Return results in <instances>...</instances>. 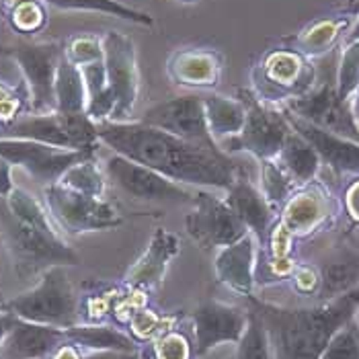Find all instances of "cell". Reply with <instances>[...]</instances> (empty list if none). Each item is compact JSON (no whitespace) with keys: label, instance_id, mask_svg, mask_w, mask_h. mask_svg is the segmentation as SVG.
<instances>
[{"label":"cell","instance_id":"836d02e7","mask_svg":"<svg viewBox=\"0 0 359 359\" xmlns=\"http://www.w3.org/2000/svg\"><path fill=\"white\" fill-rule=\"evenodd\" d=\"M8 210L19 218V220L27 222V224H33L41 230H48V232H60L57 224L54 222V218L50 216L48 208L37 201L33 195L21 189V187H15L8 197H4Z\"/></svg>","mask_w":359,"mask_h":359},{"label":"cell","instance_id":"74e56055","mask_svg":"<svg viewBox=\"0 0 359 359\" xmlns=\"http://www.w3.org/2000/svg\"><path fill=\"white\" fill-rule=\"evenodd\" d=\"M64 55L72 64H76L79 68H83L86 64L101 62L105 57L103 37H99L95 33H76V35H72V37L66 39V43H64Z\"/></svg>","mask_w":359,"mask_h":359},{"label":"cell","instance_id":"484cf974","mask_svg":"<svg viewBox=\"0 0 359 359\" xmlns=\"http://www.w3.org/2000/svg\"><path fill=\"white\" fill-rule=\"evenodd\" d=\"M276 161L283 166V168L290 172V177H292L296 183H300V185L310 183V181L316 177L320 165H323V161H320L318 152L312 148V144L306 142V140L302 138L298 132H294V130H292L290 136L285 138V144H283L281 152L277 154Z\"/></svg>","mask_w":359,"mask_h":359},{"label":"cell","instance_id":"ab89813d","mask_svg":"<svg viewBox=\"0 0 359 359\" xmlns=\"http://www.w3.org/2000/svg\"><path fill=\"white\" fill-rule=\"evenodd\" d=\"M320 359H359V323L355 318L337 331Z\"/></svg>","mask_w":359,"mask_h":359},{"label":"cell","instance_id":"f35d334b","mask_svg":"<svg viewBox=\"0 0 359 359\" xmlns=\"http://www.w3.org/2000/svg\"><path fill=\"white\" fill-rule=\"evenodd\" d=\"M27 107L31 109V97L25 81L21 86H13L0 81V128L23 117Z\"/></svg>","mask_w":359,"mask_h":359},{"label":"cell","instance_id":"cb8c5ba5","mask_svg":"<svg viewBox=\"0 0 359 359\" xmlns=\"http://www.w3.org/2000/svg\"><path fill=\"white\" fill-rule=\"evenodd\" d=\"M203 99V111H205V121L212 138L218 142L230 138H236L247 121V107L241 97H226L218 93H208L201 97Z\"/></svg>","mask_w":359,"mask_h":359},{"label":"cell","instance_id":"d6986e66","mask_svg":"<svg viewBox=\"0 0 359 359\" xmlns=\"http://www.w3.org/2000/svg\"><path fill=\"white\" fill-rule=\"evenodd\" d=\"M283 113H285L292 130L298 132L306 142L312 144V148L318 152V156L325 165L334 168L337 172H358L359 175V142L337 136L329 130L314 126L290 111L283 109Z\"/></svg>","mask_w":359,"mask_h":359},{"label":"cell","instance_id":"7c38bea8","mask_svg":"<svg viewBox=\"0 0 359 359\" xmlns=\"http://www.w3.org/2000/svg\"><path fill=\"white\" fill-rule=\"evenodd\" d=\"M0 156L13 166L27 170L29 175L46 185L57 183L70 166L79 165L86 158H93L90 150H66L50 144L21 138H2L0 136Z\"/></svg>","mask_w":359,"mask_h":359},{"label":"cell","instance_id":"4fadbf2b","mask_svg":"<svg viewBox=\"0 0 359 359\" xmlns=\"http://www.w3.org/2000/svg\"><path fill=\"white\" fill-rule=\"evenodd\" d=\"M105 175L121 194L140 201H170V203L189 201L191 203L195 195V191L166 179L165 175L115 152L105 161Z\"/></svg>","mask_w":359,"mask_h":359},{"label":"cell","instance_id":"60d3db41","mask_svg":"<svg viewBox=\"0 0 359 359\" xmlns=\"http://www.w3.org/2000/svg\"><path fill=\"white\" fill-rule=\"evenodd\" d=\"M292 287L302 296H318L320 292V269L312 265H296L292 271Z\"/></svg>","mask_w":359,"mask_h":359},{"label":"cell","instance_id":"ac0fdd59","mask_svg":"<svg viewBox=\"0 0 359 359\" xmlns=\"http://www.w3.org/2000/svg\"><path fill=\"white\" fill-rule=\"evenodd\" d=\"M355 23H358V17L345 8L343 13L325 15V17L310 21L304 29L287 37L283 43L314 62L318 57L331 54L343 37L347 39V35L355 27Z\"/></svg>","mask_w":359,"mask_h":359},{"label":"cell","instance_id":"52a82bcc","mask_svg":"<svg viewBox=\"0 0 359 359\" xmlns=\"http://www.w3.org/2000/svg\"><path fill=\"white\" fill-rule=\"evenodd\" d=\"M238 97L247 107L245 128L236 138L220 142V148L226 154L249 152L257 161L277 158V154L285 144V138L292 132V126L287 123L283 109L263 103L250 88H243Z\"/></svg>","mask_w":359,"mask_h":359},{"label":"cell","instance_id":"e575fe53","mask_svg":"<svg viewBox=\"0 0 359 359\" xmlns=\"http://www.w3.org/2000/svg\"><path fill=\"white\" fill-rule=\"evenodd\" d=\"M337 97L341 103H349L359 90V39L345 41L337 66Z\"/></svg>","mask_w":359,"mask_h":359},{"label":"cell","instance_id":"30bf717a","mask_svg":"<svg viewBox=\"0 0 359 359\" xmlns=\"http://www.w3.org/2000/svg\"><path fill=\"white\" fill-rule=\"evenodd\" d=\"M105 70L115 109L109 121H134V111L140 97V66L136 43L132 37L119 31H107L103 35Z\"/></svg>","mask_w":359,"mask_h":359},{"label":"cell","instance_id":"d590c367","mask_svg":"<svg viewBox=\"0 0 359 359\" xmlns=\"http://www.w3.org/2000/svg\"><path fill=\"white\" fill-rule=\"evenodd\" d=\"M170 329H175V318L170 314H158V310L150 306L138 308L128 320V332L136 339L138 345H144Z\"/></svg>","mask_w":359,"mask_h":359},{"label":"cell","instance_id":"7dc6e473","mask_svg":"<svg viewBox=\"0 0 359 359\" xmlns=\"http://www.w3.org/2000/svg\"><path fill=\"white\" fill-rule=\"evenodd\" d=\"M347 11H349V13H353V15L358 17L355 27L351 29V33H349V35H347V39H345V41H351V39H359V0H349Z\"/></svg>","mask_w":359,"mask_h":359},{"label":"cell","instance_id":"1f68e13d","mask_svg":"<svg viewBox=\"0 0 359 359\" xmlns=\"http://www.w3.org/2000/svg\"><path fill=\"white\" fill-rule=\"evenodd\" d=\"M261 165V194L269 201V205L279 212L290 201L296 181L290 177V172L277 163L276 158L259 161Z\"/></svg>","mask_w":359,"mask_h":359},{"label":"cell","instance_id":"c3c4849f","mask_svg":"<svg viewBox=\"0 0 359 359\" xmlns=\"http://www.w3.org/2000/svg\"><path fill=\"white\" fill-rule=\"evenodd\" d=\"M351 111H353V117H355V121H358L359 126V90L353 95V99H351Z\"/></svg>","mask_w":359,"mask_h":359},{"label":"cell","instance_id":"e0dca14e","mask_svg":"<svg viewBox=\"0 0 359 359\" xmlns=\"http://www.w3.org/2000/svg\"><path fill=\"white\" fill-rule=\"evenodd\" d=\"M181 250V238L179 234L156 228L146 250L140 255V259L128 269L123 277V285L142 290V292H152L163 285L168 269V263L179 255Z\"/></svg>","mask_w":359,"mask_h":359},{"label":"cell","instance_id":"7402d4cb","mask_svg":"<svg viewBox=\"0 0 359 359\" xmlns=\"http://www.w3.org/2000/svg\"><path fill=\"white\" fill-rule=\"evenodd\" d=\"M66 341V329L35 325L15 316L4 339L0 359H48Z\"/></svg>","mask_w":359,"mask_h":359},{"label":"cell","instance_id":"277c9868","mask_svg":"<svg viewBox=\"0 0 359 359\" xmlns=\"http://www.w3.org/2000/svg\"><path fill=\"white\" fill-rule=\"evenodd\" d=\"M316 66L290 46L271 48L250 68V90L267 105L283 107L316 86Z\"/></svg>","mask_w":359,"mask_h":359},{"label":"cell","instance_id":"f6af8a7d","mask_svg":"<svg viewBox=\"0 0 359 359\" xmlns=\"http://www.w3.org/2000/svg\"><path fill=\"white\" fill-rule=\"evenodd\" d=\"M84 359H142L140 351L128 353V351H86Z\"/></svg>","mask_w":359,"mask_h":359},{"label":"cell","instance_id":"4dcf8cb0","mask_svg":"<svg viewBox=\"0 0 359 359\" xmlns=\"http://www.w3.org/2000/svg\"><path fill=\"white\" fill-rule=\"evenodd\" d=\"M105 177H107L105 170H101V166L95 163V156H93V158H86L83 163H79V165L70 166L57 183H62L64 187H68L72 191L103 199L105 189H107Z\"/></svg>","mask_w":359,"mask_h":359},{"label":"cell","instance_id":"5bb4252c","mask_svg":"<svg viewBox=\"0 0 359 359\" xmlns=\"http://www.w3.org/2000/svg\"><path fill=\"white\" fill-rule=\"evenodd\" d=\"M140 121L168 132L177 138L187 140L197 146H203L210 150H222L208 130L201 95H181V97L161 101L146 111Z\"/></svg>","mask_w":359,"mask_h":359},{"label":"cell","instance_id":"8fae6325","mask_svg":"<svg viewBox=\"0 0 359 359\" xmlns=\"http://www.w3.org/2000/svg\"><path fill=\"white\" fill-rule=\"evenodd\" d=\"M6 52L17 62L27 84L31 113L55 111V72L64 55V48L54 41H19Z\"/></svg>","mask_w":359,"mask_h":359},{"label":"cell","instance_id":"83f0119b","mask_svg":"<svg viewBox=\"0 0 359 359\" xmlns=\"http://www.w3.org/2000/svg\"><path fill=\"white\" fill-rule=\"evenodd\" d=\"M359 285V259L358 257H345L337 259L320 269V292L318 300L329 302L334 300Z\"/></svg>","mask_w":359,"mask_h":359},{"label":"cell","instance_id":"9c48e42d","mask_svg":"<svg viewBox=\"0 0 359 359\" xmlns=\"http://www.w3.org/2000/svg\"><path fill=\"white\" fill-rule=\"evenodd\" d=\"M185 230L195 245L205 250L230 247L249 234V228L232 212L226 197H216L205 189L195 191L191 210L185 216Z\"/></svg>","mask_w":359,"mask_h":359},{"label":"cell","instance_id":"6da1fadb","mask_svg":"<svg viewBox=\"0 0 359 359\" xmlns=\"http://www.w3.org/2000/svg\"><path fill=\"white\" fill-rule=\"evenodd\" d=\"M99 142L134 163L148 166L179 185L228 191L243 170L224 150H210L177 138L144 121H99Z\"/></svg>","mask_w":359,"mask_h":359},{"label":"cell","instance_id":"d6a6232c","mask_svg":"<svg viewBox=\"0 0 359 359\" xmlns=\"http://www.w3.org/2000/svg\"><path fill=\"white\" fill-rule=\"evenodd\" d=\"M234 359H276L269 332L261 318V314L250 308L249 310V325L243 332L241 341L236 343V355Z\"/></svg>","mask_w":359,"mask_h":359},{"label":"cell","instance_id":"5b68a950","mask_svg":"<svg viewBox=\"0 0 359 359\" xmlns=\"http://www.w3.org/2000/svg\"><path fill=\"white\" fill-rule=\"evenodd\" d=\"M2 310L35 325L70 329L81 323V296H76L66 267L57 265L43 271L35 287L4 302Z\"/></svg>","mask_w":359,"mask_h":359},{"label":"cell","instance_id":"44dd1931","mask_svg":"<svg viewBox=\"0 0 359 359\" xmlns=\"http://www.w3.org/2000/svg\"><path fill=\"white\" fill-rule=\"evenodd\" d=\"M257 238L252 234H247L238 243L218 250L214 261L218 281L247 300L255 296L257 285Z\"/></svg>","mask_w":359,"mask_h":359},{"label":"cell","instance_id":"816d5d0a","mask_svg":"<svg viewBox=\"0 0 359 359\" xmlns=\"http://www.w3.org/2000/svg\"><path fill=\"white\" fill-rule=\"evenodd\" d=\"M355 320H358V323H359V310H358V314H355Z\"/></svg>","mask_w":359,"mask_h":359},{"label":"cell","instance_id":"f546056e","mask_svg":"<svg viewBox=\"0 0 359 359\" xmlns=\"http://www.w3.org/2000/svg\"><path fill=\"white\" fill-rule=\"evenodd\" d=\"M142 359H195V343L179 329H170L140 345Z\"/></svg>","mask_w":359,"mask_h":359},{"label":"cell","instance_id":"d4e9b609","mask_svg":"<svg viewBox=\"0 0 359 359\" xmlns=\"http://www.w3.org/2000/svg\"><path fill=\"white\" fill-rule=\"evenodd\" d=\"M66 339L84 351H128V353L140 351V345L130 332L107 323L101 325L79 323L66 329Z\"/></svg>","mask_w":359,"mask_h":359},{"label":"cell","instance_id":"603a6c76","mask_svg":"<svg viewBox=\"0 0 359 359\" xmlns=\"http://www.w3.org/2000/svg\"><path fill=\"white\" fill-rule=\"evenodd\" d=\"M281 212L283 214L276 226L294 241L296 236L312 234L323 222L327 220L331 216V203H329V197L323 191L306 189V191L292 195Z\"/></svg>","mask_w":359,"mask_h":359},{"label":"cell","instance_id":"ffe728a7","mask_svg":"<svg viewBox=\"0 0 359 359\" xmlns=\"http://www.w3.org/2000/svg\"><path fill=\"white\" fill-rule=\"evenodd\" d=\"M226 201L232 208V212L245 222V226L249 228L250 234L257 238L259 247L263 249L273 232L277 212L269 205L265 195L250 185V181L245 177L243 170L234 179L232 187L226 191Z\"/></svg>","mask_w":359,"mask_h":359},{"label":"cell","instance_id":"ee69618b","mask_svg":"<svg viewBox=\"0 0 359 359\" xmlns=\"http://www.w3.org/2000/svg\"><path fill=\"white\" fill-rule=\"evenodd\" d=\"M345 205H347L349 216L359 222V181L349 185V189L345 194Z\"/></svg>","mask_w":359,"mask_h":359},{"label":"cell","instance_id":"8d00e7d4","mask_svg":"<svg viewBox=\"0 0 359 359\" xmlns=\"http://www.w3.org/2000/svg\"><path fill=\"white\" fill-rule=\"evenodd\" d=\"M43 0H21L6 8V21L8 25L21 35L39 33L48 23V11Z\"/></svg>","mask_w":359,"mask_h":359},{"label":"cell","instance_id":"7a4b0ae2","mask_svg":"<svg viewBox=\"0 0 359 359\" xmlns=\"http://www.w3.org/2000/svg\"><path fill=\"white\" fill-rule=\"evenodd\" d=\"M261 314L273 358L276 359H320L327 345L359 310V285L355 290L310 308H281L259 298H249Z\"/></svg>","mask_w":359,"mask_h":359},{"label":"cell","instance_id":"f907efd6","mask_svg":"<svg viewBox=\"0 0 359 359\" xmlns=\"http://www.w3.org/2000/svg\"><path fill=\"white\" fill-rule=\"evenodd\" d=\"M0 17H4V19H6V8H4L2 0H0Z\"/></svg>","mask_w":359,"mask_h":359},{"label":"cell","instance_id":"3957f363","mask_svg":"<svg viewBox=\"0 0 359 359\" xmlns=\"http://www.w3.org/2000/svg\"><path fill=\"white\" fill-rule=\"evenodd\" d=\"M0 234L21 277L43 273L57 265L74 267L81 263L79 252L62 238L60 232H48L19 220L8 210L4 197H0Z\"/></svg>","mask_w":359,"mask_h":359},{"label":"cell","instance_id":"8992f818","mask_svg":"<svg viewBox=\"0 0 359 359\" xmlns=\"http://www.w3.org/2000/svg\"><path fill=\"white\" fill-rule=\"evenodd\" d=\"M2 138H21L66 150L97 152V123L86 113H29L2 126Z\"/></svg>","mask_w":359,"mask_h":359},{"label":"cell","instance_id":"9a60e30c","mask_svg":"<svg viewBox=\"0 0 359 359\" xmlns=\"http://www.w3.org/2000/svg\"><path fill=\"white\" fill-rule=\"evenodd\" d=\"M189 318L194 327L197 358L226 343H238L249 325V312L245 308L224 304L216 300H208L197 306L189 314Z\"/></svg>","mask_w":359,"mask_h":359},{"label":"cell","instance_id":"f1b7e54d","mask_svg":"<svg viewBox=\"0 0 359 359\" xmlns=\"http://www.w3.org/2000/svg\"><path fill=\"white\" fill-rule=\"evenodd\" d=\"M48 6H54L57 11H90V13H103L117 17L121 21H130L142 27H152L154 19L150 13L138 11L134 6H128L119 0H43Z\"/></svg>","mask_w":359,"mask_h":359},{"label":"cell","instance_id":"b9f144b4","mask_svg":"<svg viewBox=\"0 0 359 359\" xmlns=\"http://www.w3.org/2000/svg\"><path fill=\"white\" fill-rule=\"evenodd\" d=\"M15 189L13 183V165L0 156V197H8L11 191Z\"/></svg>","mask_w":359,"mask_h":359},{"label":"cell","instance_id":"4316f807","mask_svg":"<svg viewBox=\"0 0 359 359\" xmlns=\"http://www.w3.org/2000/svg\"><path fill=\"white\" fill-rule=\"evenodd\" d=\"M55 111L57 113H86V84L83 72L66 55H62L55 72Z\"/></svg>","mask_w":359,"mask_h":359},{"label":"cell","instance_id":"681fc988","mask_svg":"<svg viewBox=\"0 0 359 359\" xmlns=\"http://www.w3.org/2000/svg\"><path fill=\"white\" fill-rule=\"evenodd\" d=\"M179 4H197V2H201V0H177Z\"/></svg>","mask_w":359,"mask_h":359},{"label":"cell","instance_id":"2e32d148","mask_svg":"<svg viewBox=\"0 0 359 359\" xmlns=\"http://www.w3.org/2000/svg\"><path fill=\"white\" fill-rule=\"evenodd\" d=\"M226 68V55L222 50L191 46L175 50L166 62V76L170 83L183 88L212 90L220 86Z\"/></svg>","mask_w":359,"mask_h":359},{"label":"cell","instance_id":"7bdbcfd3","mask_svg":"<svg viewBox=\"0 0 359 359\" xmlns=\"http://www.w3.org/2000/svg\"><path fill=\"white\" fill-rule=\"evenodd\" d=\"M84 349H81L79 345H74V343H70V341H66L64 345H60L57 349H55L54 353L50 355L48 359H84Z\"/></svg>","mask_w":359,"mask_h":359},{"label":"cell","instance_id":"ba28073f","mask_svg":"<svg viewBox=\"0 0 359 359\" xmlns=\"http://www.w3.org/2000/svg\"><path fill=\"white\" fill-rule=\"evenodd\" d=\"M43 201L60 230L68 234H83L109 230L123 224L119 210L105 197H90L64 187L62 183H52L43 187Z\"/></svg>","mask_w":359,"mask_h":359},{"label":"cell","instance_id":"bcb514c9","mask_svg":"<svg viewBox=\"0 0 359 359\" xmlns=\"http://www.w3.org/2000/svg\"><path fill=\"white\" fill-rule=\"evenodd\" d=\"M13 314H8V312H4L2 308H0V351H2V345H4V339H6V334L11 331V327H13Z\"/></svg>","mask_w":359,"mask_h":359}]
</instances>
